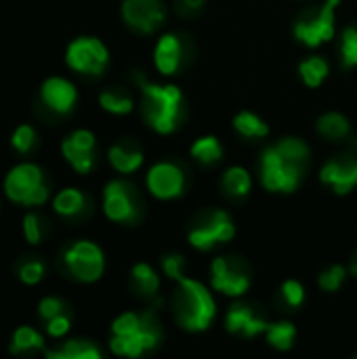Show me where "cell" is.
Masks as SVG:
<instances>
[{
	"instance_id": "1",
	"label": "cell",
	"mask_w": 357,
	"mask_h": 359,
	"mask_svg": "<svg viewBox=\"0 0 357 359\" xmlns=\"http://www.w3.org/2000/svg\"><path fill=\"white\" fill-rule=\"evenodd\" d=\"M139 88L143 93V116L158 135L175 133L183 118V93L177 84H156L147 82L143 76H137Z\"/></svg>"
},
{
	"instance_id": "2",
	"label": "cell",
	"mask_w": 357,
	"mask_h": 359,
	"mask_svg": "<svg viewBox=\"0 0 357 359\" xmlns=\"http://www.w3.org/2000/svg\"><path fill=\"white\" fill-rule=\"evenodd\" d=\"M179 284V292L175 299L177 322L187 332H204L210 328L217 316V303L210 290L191 278H183Z\"/></svg>"
},
{
	"instance_id": "3",
	"label": "cell",
	"mask_w": 357,
	"mask_h": 359,
	"mask_svg": "<svg viewBox=\"0 0 357 359\" xmlns=\"http://www.w3.org/2000/svg\"><path fill=\"white\" fill-rule=\"evenodd\" d=\"M261 183L267 191H276V194H292L297 191V187L303 181V172H305V164L286 160L276 145L267 147L261 154Z\"/></svg>"
},
{
	"instance_id": "4",
	"label": "cell",
	"mask_w": 357,
	"mask_h": 359,
	"mask_svg": "<svg viewBox=\"0 0 357 359\" xmlns=\"http://www.w3.org/2000/svg\"><path fill=\"white\" fill-rule=\"evenodd\" d=\"M341 4V0H326L324 6L305 19H299L295 23V38L309 46V48H318L324 42H330L337 34V6Z\"/></svg>"
},
{
	"instance_id": "5",
	"label": "cell",
	"mask_w": 357,
	"mask_h": 359,
	"mask_svg": "<svg viewBox=\"0 0 357 359\" xmlns=\"http://www.w3.org/2000/svg\"><path fill=\"white\" fill-rule=\"evenodd\" d=\"M65 61L74 72L99 76L107 67L109 53L99 38H76L65 53Z\"/></svg>"
},
{
	"instance_id": "6",
	"label": "cell",
	"mask_w": 357,
	"mask_h": 359,
	"mask_svg": "<svg viewBox=\"0 0 357 359\" xmlns=\"http://www.w3.org/2000/svg\"><path fill=\"white\" fill-rule=\"evenodd\" d=\"M65 265L72 276L80 282H97L103 276L105 259L97 244L93 242H76L65 250Z\"/></svg>"
},
{
	"instance_id": "7",
	"label": "cell",
	"mask_w": 357,
	"mask_h": 359,
	"mask_svg": "<svg viewBox=\"0 0 357 359\" xmlns=\"http://www.w3.org/2000/svg\"><path fill=\"white\" fill-rule=\"evenodd\" d=\"M147 191L158 200H175L185 191V172L179 164L162 160L147 170Z\"/></svg>"
},
{
	"instance_id": "8",
	"label": "cell",
	"mask_w": 357,
	"mask_h": 359,
	"mask_svg": "<svg viewBox=\"0 0 357 359\" xmlns=\"http://www.w3.org/2000/svg\"><path fill=\"white\" fill-rule=\"evenodd\" d=\"M234 236H236V225H234L231 217L223 210H215L206 223L196 225L189 231L187 240L196 250L206 252V250L215 248L217 244H225V242L234 240Z\"/></svg>"
},
{
	"instance_id": "9",
	"label": "cell",
	"mask_w": 357,
	"mask_h": 359,
	"mask_svg": "<svg viewBox=\"0 0 357 359\" xmlns=\"http://www.w3.org/2000/svg\"><path fill=\"white\" fill-rule=\"evenodd\" d=\"M122 17L128 27L141 34L160 29L166 21V6L162 0H124Z\"/></svg>"
},
{
	"instance_id": "10",
	"label": "cell",
	"mask_w": 357,
	"mask_h": 359,
	"mask_svg": "<svg viewBox=\"0 0 357 359\" xmlns=\"http://www.w3.org/2000/svg\"><path fill=\"white\" fill-rule=\"evenodd\" d=\"M210 286L231 299H240L250 290V276L240 267L231 265L225 257H217L210 263Z\"/></svg>"
},
{
	"instance_id": "11",
	"label": "cell",
	"mask_w": 357,
	"mask_h": 359,
	"mask_svg": "<svg viewBox=\"0 0 357 359\" xmlns=\"http://www.w3.org/2000/svg\"><path fill=\"white\" fill-rule=\"evenodd\" d=\"M103 212L114 223H133L137 219L133 187L118 179L109 181L103 189Z\"/></svg>"
},
{
	"instance_id": "12",
	"label": "cell",
	"mask_w": 357,
	"mask_h": 359,
	"mask_svg": "<svg viewBox=\"0 0 357 359\" xmlns=\"http://www.w3.org/2000/svg\"><path fill=\"white\" fill-rule=\"evenodd\" d=\"M158 343H160V328H158V324H156V320H154V316L149 311V316H147L141 330H137L135 334H128V337L114 334L112 341H109V349L116 355L139 358L145 351H151Z\"/></svg>"
},
{
	"instance_id": "13",
	"label": "cell",
	"mask_w": 357,
	"mask_h": 359,
	"mask_svg": "<svg viewBox=\"0 0 357 359\" xmlns=\"http://www.w3.org/2000/svg\"><path fill=\"white\" fill-rule=\"evenodd\" d=\"M320 181L337 196H349L357 187V158L328 160L320 170Z\"/></svg>"
},
{
	"instance_id": "14",
	"label": "cell",
	"mask_w": 357,
	"mask_h": 359,
	"mask_svg": "<svg viewBox=\"0 0 357 359\" xmlns=\"http://www.w3.org/2000/svg\"><path fill=\"white\" fill-rule=\"evenodd\" d=\"M42 185V172L38 166L34 164H19L15 166L4 181V191L13 202L19 204H27L29 196L34 194V189H38Z\"/></svg>"
},
{
	"instance_id": "15",
	"label": "cell",
	"mask_w": 357,
	"mask_h": 359,
	"mask_svg": "<svg viewBox=\"0 0 357 359\" xmlns=\"http://www.w3.org/2000/svg\"><path fill=\"white\" fill-rule=\"evenodd\" d=\"M267 326H269V322L259 318L244 303H236L234 307H229V311L225 316V328L229 334H242L246 339H252V337L265 334Z\"/></svg>"
},
{
	"instance_id": "16",
	"label": "cell",
	"mask_w": 357,
	"mask_h": 359,
	"mask_svg": "<svg viewBox=\"0 0 357 359\" xmlns=\"http://www.w3.org/2000/svg\"><path fill=\"white\" fill-rule=\"evenodd\" d=\"M154 63L162 76H175L183 63V42L177 34L168 32L160 36L154 48Z\"/></svg>"
},
{
	"instance_id": "17",
	"label": "cell",
	"mask_w": 357,
	"mask_h": 359,
	"mask_svg": "<svg viewBox=\"0 0 357 359\" xmlns=\"http://www.w3.org/2000/svg\"><path fill=\"white\" fill-rule=\"evenodd\" d=\"M76 86L63 78H48L44 84H42V99L44 103L57 111V114H67L72 111L74 103H76Z\"/></svg>"
},
{
	"instance_id": "18",
	"label": "cell",
	"mask_w": 357,
	"mask_h": 359,
	"mask_svg": "<svg viewBox=\"0 0 357 359\" xmlns=\"http://www.w3.org/2000/svg\"><path fill=\"white\" fill-rule=\"evenodd\" d=\"M316 128H318V133L324 139H328V141H341V139H345L351 133V122L343 114H339V111H328V114H324V116L318 118Z\"/></svg>"
},
{
	"instance_id": "19",
	"label": "cell",
	"mask_w": 357,
	"mask_h": 359,
	"mask_svg": "<svg viewBox=\"0 0 357 359\" xmlns=\"http://www.w3.org/2000/svg\"><path fill=\"white\" fill-rule=\"evenodd\" d=\"M107 158H109V164L118 172H122V175H130V172L139 170L141 164H143V160H145L139 149H133V147H126V145H114V147H109Z\"/></svg>"
},
{
	"instance_id": "20",
	"label": "cell",
	"mask_w": 357,
	"mask_h": 359,
	"mask_svg": "<svg viewBox=\"0 0 357 359\" xmlns=\"http://www.w3.org/2000/svg\"><path fill=\"white\" fill-rule=\"evenodd\" d=\"M330 74V65L324 57L311 55L309 59L299 63V76L309 88H318Z\"/></svg>"
},
{
	"instance_id": "21",
	"label": "cell",
	"mask_w": 357,
	"mask_h": 359,
	"mask_svg": "<svg viewBox=\"0 0 357 359\" xmlns=\"http://www.w3.org/2000/svg\"><path fill=\"white\" fill-rule=\"evenodd\" d=\"M191 158H196L200 164L204 166H210V164H217L221 158H223V145L217 137L213 135H206V137H200L194 141L191 149H189Z\"/></svg>"
},
{
	"instance_id": "22",
	"label": "cell",
	"mask_w": 357,
	"mask_h": 359,
	"mask_svg": "<svg viewBox=\"0 0 357 359\" xmlns=\"http://www.w3.org/2000/svg\"><path fill=\"white\" fill-rule=\"evenodd\" d=\"M223 189L234 198H246L252 189V177L244 166H231L223 175Z\"/></svg>"
},
{
	"instance_id": "23",
	"label": "cell",
	"mask_w": 357,
	"mask_h": 359,
	"mask_svg": "<svg viewBox=\"0 0 357 359\" xmlns=\"http://www.w3.org/2000/svg\"><path fill=\"white\" fill-rule=\"evenodd\" d=\"M265 339L269 343V347L278 349V351H290L297 339V328L292 322H276L269 324L265 330Z\"/></svg>"
},
{
	"instance_id": "24",
	"label": "cell",
	"mask_w": 357,
	"mask_h": 359,
	"mask_svg": "<svg viewBox=\"0 0 357 359\" xmlns=\"http://www.w3.org/2000/svg\"><path fill=\"white\" fill-rule=\"evenodd\" d=\"M234 128L248 139H261L269 135V124L252 111H240L234 118Z\"/></svg>"
},
{
	"instance_id": "25",
	"label": "cell",
	"mask_w": 357,
	"mask_h": 359,
	"mask_svg": "<svg viewBox=\"0 0 357 359\" xmlns=\"http://www.w3.org/2000/svg\"><path fill=\"white\" fill-rule=\"evenodd\" d=\"M50 359H99L101 351L88 341H69L63 345L61 351H46Z\"/></svg>"
},
{
	"instance_id": "26",
	"label": "cell",
	"mask_w": 357,
	"mask_h": 359,
	"mask_svg": "<svg viewBox=\"0 0 357 359\" xmlns=\"http://www.w3.org/2000/svg\"><path fill=\"white\" fill-rule=\"evenodd\" d=\"M61 151H63L65 160L72 164V168H74L76 172L86 175V172H90V170H93V164H95V156H93V151H88V149H82V147L74 145V143L69 141V137L61 143Z\"/></svg>"
},
{
	"instance_id": "27",
	"label": "cell",
	"mask_w": 357,
	"mask_h": 359,
	"mask_svg": "<svg viewBox=\"0 0 357 359\" xmlns=\"http://www.w3.org/2000/svg\"><path fill=\"white\" fill-rule=\"evenodd\" d=\"M130 276H133V282H135V286L139 288L141 294H145V297H156L158 294V290H160V278H158V273L154 271L151 265L137 263L133 267Z\"/></svg>"
},
{
	"instance_id": "28",
	"label": "cell",
	"mask_w": 357,
	"mask_h": 359,
	"mask_svg": "<svg viewBox=\"0 0 357 359\" xmlns=\"http://www.w3.org/2000/svg\"><path fill=\"white\" fill-rule=\"evenodd\" d=\"M53 206H55V212H59L63 217H74V215L82 212V208H84V196H82V191L69 187V189H63V191L57 194Z\"/></svg>"
},
{
	"instance_id": "29",
	"label": "cell",
	"mask_w": 357,
	"mask_h": 359,
	"mask_svg": "<svg viewBox=\"0 0 357 359\" xmlns=\"http://www.w3.org/2000/svg\"><path fill=\"white\" fill-rule=\"evenodd\" d=\"M276 149L286 158V160H292V162H299V164H305L307 158H309V145L299 139V137H284L276 143Z\"/></svg>"
},
{
	"instance_id": "30",
	"label": "cell",
	"mask_w": 357,
	"mask_h": 359,
	"mask_svg": "<svg viewBox=\"0 0 357 359\" xmlns=\"http://www.w3.org/2000/svg\"><path fill=\"white\" fill-rule=\"evenodd\" d=\"M99 103L105 111L109 114H116V116H124V114H130L133 107H135V101L126 95H120V93H114V90H105L99 95Z\"/></svg>"
},
{
	"instance_id": "31",
	"label": "cell",
	"mask_w": 357,
	"mask_h": 359,
	"mask_svg": "<svg viewBox=\"0 0 357 359\" xmlns=\"http://www.w3.org/2000/svg\"><path fill=\"white\" fill-rule=\"evenodd\" d=\"M42 337L32 330V328H19L13 334V343H11V353H21V351H29V349H42Z\"/></svg>"
},
{
	"instance_id": "32",
	"label": "cell",
	"mask_w": 357,
	"mask_h": 359,
	"mask_svg": "<svg viewBox=\"0 0 357 359\" xmlns=\"http://www.w3.org/2000/svg\"><path fill=\"white\" fill-rule=\"evenodd\" d=\"M347 276H349V269H347V267H343V265H332L330 269H326V271H322V273L318 276V286H320L324 292H337V290L345 284Z\"/></svg>"
},
{
	"instance_id": "33",
	"label": "cell",
	"mask_w": 357,
	"mask_h": 359,
	"mask_svg": "<svg viewBox=\"0 0 357 359\" xmlns=\"http://www.w3.org/2000/svg\"><path fill=\"white\" fill-rule=\"evenodd\" d=\"M147 316H149V311H147V313H143V316H139V313H122L120 318H116V320H114V324H112V332H114V334H118V337L135 334L137 330H141V328H143V324H145Z\"/></svg>"
},
{
	"instance_id": "34",
	"label": "cell",
	"mask_w": 357,
	"mask_h": 359,
	"mask_svg": "<svg viewBox=\"0 0 357 359\" xmlns=\"http://www.w3.org/2000/svg\"><path fill=\"white\" fill-rule=\"evenodd\" d=\"M341 59L345 67H357V25H349L341 38Z\"/></svg>"
},
{
	"instance_id": "35",
	"label": "cell",
	"mask_w": 357,
	"mask_h": 359,
	"mask_svg": "<svg viewBox=\"0 0 357 359\" xmlns=\"http://www.w3.org/2000/svg\"><path fill=\"white\" fill-rule=\"evenodd\" d=\"M280 294H282L284 303L290 305V307H295V309L305 303V288L297 280H286L282 284V288H280Z\"/></svg>"
},
{
	"instance_id": "36",
	"label": "cell",
	"mask_w": 357,
	"mask_h": 359,
	"mask_svg": "<svg viewBox=\"0 0 357 359\" xmlns=\"http://www.w3.org/2000/svg\"><path fill=\"white\" fill-rule=\"evenodd\" d=\"M183 267H185V259L181 255H166L162 259V271L173 282H181L185 278L183 276Z\"/></svg>"
},
{
	"instance_id": "37",
	"label": "cell",
	"mask_w": 357,
	"mask_h": 359,
	"mask_svg": "<svg viewBox=\"0 0 357 359\" xmlns=\"http://www.w3.org/2000/svg\"><path fill=\"white\" fill-rule=\"evenodd\" d=\"M34 139H36V135H34V128H32V126H27V124H23V126H19V128L13 133V139H11V143H13V147H15L17 151L25 154V151H29V149H32V145H34Z\"/></svg>"
},
{
	"instance_id": "38",
	"label": "cell",
	"mask_w": 357,
	"mask_h": 359,
	"mask_svg": "<svg viewBox=\"0 0 357 359\" xmlns=\"http://www.w3.org/2000/svg\"><path fill=\"white\" fill-rule=\"evenodd\" d=\"M44 276V267L42 263H25L19 271V278L23 284H38Z\"/></svg>"
},
{
	"instance_id": "39",
	"label": "cell",
	"mask_w": 357,
	"mask_h": 359,
	"mask_svg": "<svg viewBox=\"0 0 357 359\" xmlns=\"http://www.w3.org/2000/svg\"><path fill=\"white\" fill-rule=\"evenodd\" d=\"M23 236H25V240L29 244L40 242V225H38L36 215H25V219H23Z\"/></svg>"
},
{
	"instance_id": "40",
	"label": "cell",
	"mask_w": 357,
	"mask_h": 359,
	"mask_svg": "<svg viewBox=\"0 0 357 359\" xmlns=\"http://www.w3.org/2000/svg\"><path fill=\"white\" fill-rule=\"evenodd\" d=\"M46 330H48V334H50V337L61 339V337H63V334H67V330H69V318H65L63 313L55 316L53 320H48Z\"/></svg>"
},
{
	"instance_id": "41",
	"label": "cell",
	"mask_w": 357,
	"mask_h": 359,
	"mask_svg": "<svg viewBox=\"0 0 357 359\" xmlns=\"http://www.w3.org/2000/svg\"><path fill=\"white\" fill-rule=\"evenodd\" d=\"M38 313H40V318H42V320H53L55 316L63 313V305H61V301H59V299H44V301L40 303Z\"/></svg>"
},
{
	"instance_id": "42",
	"label": "cell",
	"mask_w": 357,
	"mask_h": 359,
	"mask_svg": "<svg viewBox=\"0 0 357 359\" xmlns=\"http://www.w3.org/2000/svg\"><path fill=\"white\" fill-rule=\"evenodd\" d=\"M69 141L74 145L82 147V149H88V151L95 149V135L90 130H76V133L69 135Z\"/></svg>"
},
{
	"instance_id": "43",
	"label": "cell",
	"mask_w": 357,
	"mask_h": 359,
	"mask_svg": "<svg viewBox=\"0 0 357 359\" xmlns=\"http://www.w3.org/2000/svg\"><path fill=\"white\" fill-rule=\"evenodd\" d=\"M204 2H206V0H181V6H185V8H189V11H198V8L204 6Z\"/></svg>"
},
{
	"instance_id": "44",
	"label": "cell",
	"mask_w": 357,
	"mask_h": 359,
	"mask_svg": "<svg viewBox=\"0 0 357 359\" xmlns=\"http://www.w3.org/2000/svg\"><path fill=\"white\" fill-rule=\"evenodd\" d=\"M349 276H353V278H357V255L351 259V263H349Z\"/></svg>"
}]
</instances>
